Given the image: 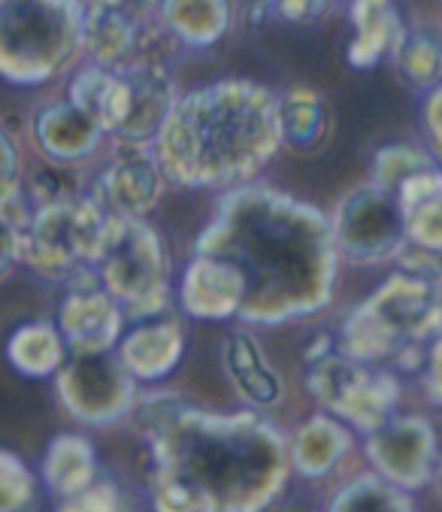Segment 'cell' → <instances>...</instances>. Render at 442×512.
<instances>
[{"label": "cell", "instance_id": "484cf974", "mask_svg": "<svg viewBox=\"0 0 442 512\" xmlns=\"http://www.w3.org/2000/svg\"><path fill=\"white\" fill-rule=\"evenodd\" d=\"M10 364L31 379H46L67 364V343L61 331L49 322L22 325L7 343Z\"/></svg>", "mask_w": 442, "mask_h": 512}, {"label": "cell", "instance_id": "e0dca14e", "mask_svg": "<svg viewBox=\"0 0 442 512\" xmlns=\"http://www.w3.org/2000/svg\"><path fill=\"white\" fill-rule=\"evenodd\" d=\"M119 358L137 376V382H158L176 370L185 352V334L176 319H146L122 343Z\"/></svg>", "mask_w": 442, "mask_h": 512}, {"label": "cell", "instance_id": "5bb4252c", "mask_svg": "<svg viewBox=\"0 0 442 512\" xmlns=\"http://www.w3.org/2000/svg\"><path fill=\"white\" fill-rule=\"evenodd\" d=\"M164 170L152 146H122L91 185V200L113 219H146L161 200Z\"/></svg>", "mask_w": 442, "mask_h": 512}, {"label": "cell", "instance_id": "8d00e7d4", "mask_svg": "<svg viewBox=\"0 0 442 512\" xmlns=\"http://www.w3.org/2000/svg\"><path fill=\"white\" fill-rule=\"evenodd\" d=\"M433 482H436V488H439V494H442V458H439V464H436V473H433Z\"/></svg>", "mask_w": 442, "mask_h": 512}, {"label": "cell", "instance_id": "ffe728a7", "mask_svg": "<svg viewBox=\"0 0 442 512\" xmlns=\"http://www.w3.org/2000/svg\"><path fill=\"white\" fill-rule=\"evenodd\" d=\"M34 137L52 161L79 164L100 146L103 131L88 113H82L73 104V100H61V104L40 110L34 122Z\"/></svg>", "mask_w": 442, "mask_h": 512}, {"label": "cell", "instance_id": "9c48e42d", "mask_svg": "<svg viewBox=\"0 0 442 512\" xmlns=\"http://www.w3.org/2000/svg\"><path fill=\"white\" fill-rule=\"evenodd\" d=\"M306 388L324 413L361 434L388 422L400 403V379L391 367L358 361L340 346H324L306 355Z\"/></svg>", "mask_w": 442, "mask_h": 512}, {"label": "cell", "instance_id": "4fadbf2b", "mask_svg": "<svg viewBox=\"0 0 442 512\" xmlns=\"http://www.w3.org/2000/svg\"><path fill=\"white\" fill-rule=\"evenodd\" d=\"M367 458L373 473L388 479L403 491L427 485L439 464L436 431L421 416H391L376 431L367 434Z\"/></svg>", "mask_w": 442, "mask_h": 512}, {"label": "cell", "instance_id": "836d02e7", "mask_svg": "<svg viewBox=\"0 0 442 512\" xmlns=\"http://www.w3.org/2000/svg\"><path fill=\"white\" fill-rule=\"evenodd\" d=\"M424 388L427 397L442 406V337H436L427 349V361H424Z\"/></svg>", "mask_w": 442, "mask_h": 512}, {"label": "cell", "instance_id": "52a82bcc", "mask_svg": "<svg viewBox=\"0 0 442 512\" xmlns=\"http://www.w3.org/2000/svg\"><path fill=\"white\" fill-rule=\"evenodd\" d=\"M109 216L91 197H67L34 207L19 228V261L49 279L97 285L94 258L100 252Z\"/></svg>", "mask_w": 442, "mask_h": 512}, {"label": "cell", "instance_id": "277c9868", "mask_svg": "<svg viewBox=\"0 0 442 512\" xmlns=\"http://www.w3.org/2000/svg\"><path fill=\"white\" fill-rule=\"evenodd\" d=\"M442 337V279L400 270L385 279L343 322L340 349L367 364L415 367L427 343Z\"/></svg>", "mask_w": 442, "mask_h": 512}, {"label": "cell", "instance_id": "30bf717a", "mask_svg": "<svg viewBox=\"0 0 442 512\" xmlns=\"http://www.w3.org/2000/svg\"><path fill=\"white\" fill-rule=\"evenodd\" d=\"M176 43L158 0H91L82 10V49L100 67H167Z\"/></svg>", "mask_w": 442, "mask_h": 512}, {"label": "cell", "instance_id": "5b68a950", "mask_svg": "<svg viewBox=\"0 0 442 512\" xmlns=\"http://www.w3.org/2000/svg\"><path fill=\"white\" fill-rule=\"evenodd\" d=\"M70 100L122 146H152L179 97L167 67L109 70L91 64L76 73Z\"/></svg>", "mask_w": 442, "mask_h": 512}, {"label": "cell", "instance_id": "9a60e30c", "mask_svg": "<svg viewBox=\"0 0 442 512\" xmlns=\"http://www.w3.org/2000/svg\"><path fill=\"white\" fill-rule=\"evenodd\" d=\"M122 328L125 310L113 294L97 285L70 288L58 306V331L70 355L113 352L122 343Z\"/></svg>", "mask_w": 442, "mask_h": 512}, {"label": "cell", "instance_id": "7a4b0ae2", "mask_svg": "<svg viewBox=\"0 0 442 512\" xmlns=\"http://www.w3.org/2000/svg\"><path fill=\"white\" fill-rule=\"evenodd\" d=\"M197 252L225 258L243 273L240 319L252 325L312 316L334 294L340 252L330 219L282 191H234L203 231Z\"/></svg>", "mask_w": 442, "mask_h": 512}, {"label": "cell", "instance_id": "f546056e", "mask_svg": "<svg viewBox=\"0 0 442 512\" xmlns=\"http://www.w3.org/2000/svg\"><path fill=\"white\" fill-rule=\"evenodd\" d=\"M34 473L28 470V464L0 449V512H25V506L34 500Z\"/></svg>", "mask_w": 442, "mask_h": 512}, {"label": "cell", "instance_id": "44dd1931", "mask_svg": "<svg viewBox=\"0 0 442 512\" xmlns=\"http://www.w3.org/2000/svg\"><path fill=\"white\" fill-rule=\"evenodd\" d=\"M291 467L306 479H321L334 470L352 449V431L330 413L309 416L288 440Z\"/></svg>", "mask_w": 442, "mask_h": 512}, {"label": "cell", "instance_id": "6da1fadb", "mask_svg": "<svg viewBox=\"0 0 442 512\" xmlns=\"http://www.w3.org/2000/svg\"><path fill=\"white\" fill-rule=\"evenodd\" d=\"M155 512H264L291 476L288 437L258 413H209L173 391L137 400Z\"/></svg>", "mask_w": 442, "mask_h": 512}, {"label": "cell", "instance_id": "603a6c76", "mask_svg": "<svg viewBox=\"0 0 442 512\" xmlns=\"http://www.w3.org/2000/svg\"><path fill=\"white\" fill-rule=\"evenodd\" d=\"M43 482L55 497H70L97 482V449L82 434H58L43 455Z\"/></svg>", "mask_w": 442, "mask_h": 512}, {"label": "cell", "instance_id": "2e32d148", "mask_svg": "<svg viewBox=\"0 0 442 512\" xmlns=\"http://www.w3.org/2000/svg\"><path fill=\"white\" fill-rule=\"evenodd\" d=\"M182 310L197 322H225L240 319L246 300V279L243 273L215 255H200L188 264L182 276Z\"/></svg>", "mask_w": 442, "mask_h": 512}, {"label": "cell", "instance_id": "ba28073f", "mask_svg": "<svg viewBox=\"0 0 442 512\" xmlns=\"http://www.w3.org/2000/svg\"><path fill=\"white\" fill-rule=\"evenodd\" d=\"M94 276L109 291L125 316L158 319L170 306V261L161 237L143 219L106 222L100 252L94 258Z\"/></svg>", "mask_w": 442, "mask_h": 512}, {"label": "cell", "instance_id": "1f68e13d", "mask_svg": "<svg viewBox=\"0 0 442 512\" xmlns=\"http://www.w3.org/2000/svg\"><path fill=\"white\" fill-rule=\"evenodd\" d=\"M22 191V179H19V155L13 140L0 131V207L16 197Z\"/></svg>", "mask_w": 442, "mask_h": 512}, {"label": "cell", "instance_id": "d4e9b609", "mask_svg": "<svg viewBox=\"0 0 442 512\" xmlns=\"http://www.w3.org/2000/svg\"><path fill=\"white\" fill-rule=\"evenodd\" d=\"M167 28L185 46H212L231 25L228 0H158Z\"/></svg>", "mask_w": 442, "mask_h": 512}, {"label": "cell", "instance_id": "7402d4cb", "mask_svg": "<svg viewBox=\"0 0 442 512\" xmlns=\"http://www.w3.org/2000/svg\"><path fill=\"white\" fill-rule=\"evenodd\" d=\"M352 25L355 40L349 46V61L355 67H373L385 55L391 58L403 34L394 0H352Z\"/></svg>", "mask_w": 442, "mask_h": 512}, {"label": "cell", "instance_id": "4dcf8cb0", "mask_svg": "<svg viewBox=\"0 0 442 512\" xmlns=\"http://www.w3.org/2000/svg\"><path fill=\"white\" fill-rule=\"evenodd\" d=\"M55 512H125V503L113 482H91L88 488L61 497Z\"/></svg>", "mask_w": 442, "mask_h": 512}, {"label": "cell", "instance_id": "e575fe53", "mask_svg": "<svg viewBox=\"0 0 442 512\" xmlns=\"http://www.w3.org/2000/svg\"><path fill=\"white\" fill-rule=\"evenodd\" d=\"M19 261V225L0 210V276Z\"/></svg>", "mask_w": 442, "mask_h": 512}, {"label": "cell", "instance_id": "83f0119b", "mask_svg": "<svg viewBox=\"0 0 442 512\" xmlns=\"http://www.w3.org/2000/svg\"><path fill=\"white\" fill-rule=\"evenodd\" d=\"M327 512H415L409 491L391 485L379 473H367L343 485Z\"/></svg>", "mask_w": 442, "mask_h": 512}, {"label": "cell", "instance_id": "3957f363", "mask_svg": "<svg viewBox=\"0 0 442 512\" xmlns=\"http://www.w3.org/2000/svg\"><path fill=\"white\" fill-rule=\"evenodd\" d=\"M282 143L279 97L249 79H225L182 94L152 149L167 182L209 188L255 176Z\"/></svg>", "mask_w": 442, "mask_h": 512}, {"label": "cell", "instance_id": "7c38bea8", "mask_svg": "<svg viewBox=\"0 0 442 512\" xmlns=\"http://www.w3.org/2000/svg\"><path fill=\"white\" fill-rule=\"evenodd\" d=\"M58 397L73 419L94 428L125 419L140 400L137 376L125 367L116 349L70 355V361L58 370Z\"/></svg>", "mask_w": 442, "mask_h": 512}, {"label": "cell", "instance_id": "4316f807", "mask_svg": "<svg viewBox=\"0 0 442 512\" xmlns=\"http://www.w3.org/2000/svg\"><path fill=\"white\" fill-rule=\"evenodd\" d=\"M282 140L294 149H315L327 134V107L324 97L312 88H291L279 97Z\"/></svg>", "mask_w": 442, "mask_h": 512}, {"label": "cell", "instance_id": "d6986e66", "mask_svg": "<svg viewBox=\"0 0 442 512\" xmlns=\"http://www.w3.org/2000/svg\"><path fill=\"white\" fill-rule=\"evenodd\" d=\"M397 200L406 222L409 249L430 258H442V170L430 167L415 173L397 188Z\"/></svg>", "mask_w": 442, "mask_h": 512}, {"label": "cell", "instance_id": "8992f818", "mask_svg": "<svg viewBox=\"0 0 442 512\" xmlns=\"http://www.w3.org/2000/svg\"><path fill=\"white\" fill-rule=\"evenodd\" d=\"M82 46L76 0H0V76L40 85L58 76Z\"/></svg>", "mask_w": 442, "mask_h": 512}, {"label": "cell", "instance_id": "d590c367", "mask_svg": "<svg viewBox=\"0 0 442 512\" xmlns=\"http://www.w3.org/2000/svg\"><path fill=\"white\" fill-rule=\"evenodd\" d=\"M424 122H427V131H430L433 143L442 149V85L436 91H430L427 110H424Z\"/></svg>", "mask_w": 442, "mask_h": 512}, {"label": "cell", "instance_id": "f1b7e54d", "mask_svg": "<svg viewBox=\"0 0 442 512\" xmlns=\"http://www.w3.org/2000/svg\"><path fill=\"white\" fill-rule=\"evenodd\" d=\"M430 167H436V161L424 149L409 146V143H394V146H385V149L376 152V158H373V182L397 194V188L406 179H412L415 173L430 170Z\"/></svg>", "mask_w": 442, "mask_h": 512}, {"label": "cell", "instance_id": "ac0fdd59", "mask_svg": "<svg viewBox=\"0 0 442 512\" xmlns=\"http://www.w3.org/2000/svg\"><path fill=\"white\" fill-rule=\"evenodd\" d=\"M221 364L234 385V391L255 409H270L282 400L285 385L282 376L273 370L267 355L261 352L258 340L246 331L228 334L225 346H221Z\"/></svg>", "mask_w": 442, "mask_h": 512}, {"label": "cell", "instance_id": "cb8c5ba5", "mask_svg": "<svg viewBox=\"0 0 442 512\" xmlns=\"http://www.w3.org/2000/svg\"><path fill=\"white\" fill-rule=\"evenodd\" d=\"M391 61L397 76L415 91H436L442 85V28L415 25L403 28Z\"/></svg>", "mask_w": 442, "mask_h": 512}, {"label": "cell", "instance_id": "8fae6325", "mask_svg": "<svg viewBox=\"0 0 442 512\" xmlns=\"http://www.w3.org/2000/svg\"><path fill=\"white\" fill-rule=\"evenodd\" d=\"M330 228H334L340 258L358 267L397 261L409 246L397 194L376 185L373 179L343 194L334 216H330Z\"/></svg>", "mask_w": 442, "mask_h": 512}, {"label": "cell", "instance_id": "d6a6232c", "mask_svg": "<svg viewBox=\"0 0 442 512\" xmlns=\"http://www.w3.org/2000/svg\"><path fill=\"white\" fill-rule=\"evenodd\" d=\"M264 4L288 22H315L334 7L337 0H264Z\"/></svg>", "mask_w": 442, "mask_h": 512}]
</instances>
